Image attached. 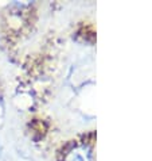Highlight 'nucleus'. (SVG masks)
<instances>
[{"mask_svg": "<svg viewBox=\"0 0 152 161\" xmlns=\"http://www.w3.org/2000/svg\"><path fill=\"white\" fill-rule=\"evenodd\" d=\"M94 131L82 134L69 141L59 152L58 161H96Z\"/></svg>", "mask_w": 152, "mask_h": 161, "instance_id": "f257e3e1", "label": "nucleus"}]
</instances>
